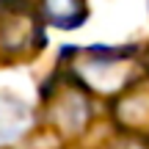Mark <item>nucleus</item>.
<instances>
[{"mask_svg":"<svg viewBox=\"0 0 149 149\" xmlns=\"http://www.w3.org/2000/svg\"><path fill=\"white\" fill-rule=\"evenodd\" d=\"M31 124H33V113L19 97L0 94V141L22 138Z\"/></svg>","mask_w":149,"mask_h":149,"instance_id":"nucleus-6","label":"nucleus"},{"mask_svg":"<svg viewBox=\"0 0 149 149\" xmlns=\"http://www.w3.org/2000/svg\"><path fill=\"white\" fill-rule=\"evenodd\" d=\"M141 58H144V69H146V74H149V47L141 50Z\"/></svg>","mask_w":149,"mask_h":149,"instance_id":"nucleus-7","label":"nucleus"},{"mask_svg":"<svg viewBox=\"0 0 149 149\" xmlns=\"http://www.w3.org/2000/svg\"><path fill=\"white\" fill-rule=\"evenodd\" d=\"M36 8L44 25H53L58 31L80 28L88 19V0H39Z\"/></svg>","mask_w":149,"mask_h":149,"instance_id":"nucleus-5","label":"nucleus"},{"mask_svg":"<svg viewBox=\"0 0 149 149\" xmlns=\"http://www.w3.org/2000/svg\"><path fill=\"white\" fill-rule=\"evenodd\" d=\"M111 116L122 135L149 141V74H144L138 83H133L124 94L113 100Z\"/></svg>","mask_w":149,"mask_h":149,"instance_id":"nucleus-4","label":"nucleus"},{"mask_svg":"<svg viewBox=\"0 0 149 149\" xmlns=\"http://www.w3.org/2000/svg\"><path fill=\"white\" fill-rule=\"evenodd\" d=\"M58 64L91 97L111 100L146 74L141 47H66Z\"/></svg>","mask_w":149,"mask_h":149,"instance_id":"nucleus-1","label":"nucleus"},{"mask_svg":"<svg viewBox=\"0 0 149 149\" xmlns=\"http://www.w3.org/2000/svg\"><path fill=\"white\" fill-rule=\"evenodd\" d=\"M47 44L44 22L31 0H0V64L36 58Z\"/></svg>","mask_w":149,"mask_h":149,"instance_id":"nucleus-3","label":"nucleus"},{"mask_svg":"<svg viewBox=\"0 0 149 149\" xmlns=\"http://www.w3.org/2000/svg\"><path fill=\"white\" fill-rule=\"evenodd\" d=\"M42 105L47 127L61 141H74L86 135L94 122V97L64 66H58L50 83L42 88Z\"/></svg>","mask_w":149,"mask_h":149,"instance_id":"nucleus-2","label":"nucleus"}]
</instances>
